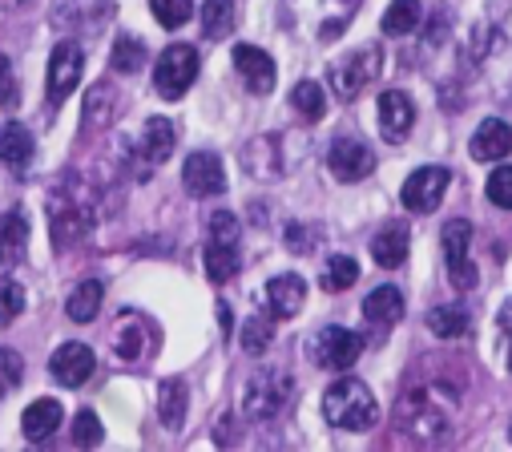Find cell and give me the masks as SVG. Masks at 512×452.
Segmentation results:
<instances>
[{"label": "cell", "mask_w": 512, "mask_h": 452, "mask_svg": "<svg viewBox=\"0 0 512 452\" xmlns=\"http://www.w3.org/2000/svg\"><path fill=\"white\" fill-rule=\"evenodd\" d=\"M456 392L444 384H412L396 404V428L412 444H436L452 432Z\"/></svg>", "instance_id": "obj_1"}, {"label": "cell", "mask_w": 512, "mask_h": 452, "mask_svg": "<svg viewBox=\"0 0 512 452\" xmlns=\"http://www.w3.org/2000/svg\"><path fill=\"white\" fill-rule=\"evenodd\" d=\"M93 226H97V190L77 182V178H65L61 186H53V194H49L53 243L57 247H73L93 231Z\"/></svg>", "instance_id": "obj_2"}, {"label": "cell", "mask_w": 512, "mask_h": 452, "mask_svg": "<svg viewBox=\"0 0 512 452\" xmlns=\"http://www.w3.org/2000/svg\"><path fill=\"white\" fill-rule=\"evenodd\" d=\"M363 0H283V17L291 25V33L331 45L343 37V29L355 21Z\"/></svg>", "instance_id": "obj_3"}, {"label": "cell", "mask_w": 512, "mask_h": 452, "mask_svg": "<svg viewBox=\"0 0 512 452\" xmlns=\"http://www.w3.org/2000/svg\"><path fill=\"white\" fill-rule=\"evenodd\" d=\"M323 416H327V424H335L343 432H367L379 420V404L363 380L343 376L323 392Z\"/></svg>", "instance_id": "obj_4"}, {"label": "cell", "mask_w": 512, "mask_h": 452, "mask_svg": "<svg viewBox=\"0 0 512 452\" xmlns=\"http://www.w3.org/2000/svg\"><path fill=\"white\" fill-rule=\"evenodd\" d=\"M291 396H295V380L287 372H279V368H263L259 376H250L246 388H242V416L254 420V424L275 420L287 408Z\"/></svg>", "instance_id": "obj_5"}, {"label": "cell", "mask_w": 512, "mask_h": 452, "mask_svg": "<svg viewBox=\"0 0 512 452\" xmlns=\"http://www.w3.org/2000/svg\"><path fill=\"white\" fill-rule=\"evenodd\" d=\"M295 142H303V138H291V134H263V138H254V142H246L242 146V170L250 174V178H263V182H275V178H283V174H291L295 170Z\"/></svg>", "instance_id": "obj_6"}, {"label": "cell", "mask_w": 512, "mask_h": 452, "mask_svg": "<svg viewBox=\"0 0 512 452\" xmlns=\"http://www.w3.org/2000/svg\"><path fill=\"white\" fill-rule=\"evenodd\" d=\"M109 344H113L117 360H125V364H146V360L158 352L162 335H158V327H154L150 315H142V311H121L117 323H113V331H109Z\"/></svg>", "instance_id": "obj_7"}, {"label": "cell", "mask_w": 512, "mask_h": 452, "mask_svg": "<svg viewBox=\"0 0 512 452\" xmlns=\"http://www.w3.org/2000/svg\"><path fill=\"white\" fill-rule=\"evenodd\" d=\"M379 69H383L379 45H363V49H355V53H347V57H339V61L331 65V73H327L331 93H335L339 101H355V97L379 77Z\"/></svg>", "instance_id": "obj_8"}, {"label": "cell", "mask_w": 512, "mask_h": 452, "mask_svg": "<svg viewBox=\"0 0 512 452\" xmlns=\"http://www.w3.org/2000/svg\"><path fill=\"white\" fill-rule=\"evenodd\" d=\"M198 73H202V57L194 53V45H170V49L158 57L154 89H158L166 101H178V97H186V89L198 81Z\"/></svg>", "instance_id": "obj_9"}, {"label": "cell", "mask_w": 512, "mask_h": 452, "mask_svg": "<svg viewBox=\"0 0 512 452\" xmlns=\"http://www.w3.org/2000/svg\"><path fill=\"white\" fill-rule=\"evenodd\" d=\"M174 146H178L174 122L170 118H150L146 130H142V138H138V146H134V158H138L134 178H150L158 166H166V158L174 154Z\"/></svg>", "instance_id": "obj_10"}, {"label": "cell", "mask_w": 512, "mask_h": 452, "mask_svg": "<svg viewBox=\"0 0 512 452\" xmlns=\"http://www.w3.org/2000/svg\"><path fill=\"white\" fill-rule=\"evenodd\" d=\"M359 356H363V335H355L351 327H323L315 335V364L327 372H347L355 368Z\"/></svg>", "instance_id": "obj_11"}, {"label": "cell", "mask_w": 512, "mask_h": 452, "mask_svg": "<svg viewBox=\"0 0 512 452\" xmlns=\"http://www.w3.org/2000/svg\"><path fill=\"white\" fill-rule=\"evenodd\" d=\"M468 243H472V226L464 218H452L444 226V263H448L452 287H460V291H472L476 279H480L476 275V263L468 259Z\"/></svg>", "instance_id": "obj_12"}, {"label": "cell", "mask_w": 512, "mask_h": 452, "mask_svg": "<svg viewBox=\"0 0 512 452\" xmlns=\"http://www.w3.org/2000/svg\"><path fill=\"white\" fill-rule=\"evenodd\" d=\"M448 182H452V174H448L444 166H420L416 174H408L400 198H404V206H408L412 214H432V210L444 202Z\"/></svg>", "instance_id": "obj_13"}, {"label": "cell", "mask_w": 512, "mask_h": 452, "mask_svg": "<svg viewBox=\"0 0 512 452\" xmlns=\"http://www.w3.org/2000/svg\"><path fill=\"white\" fill-rule=\"evenodd\" d=\"M327 170L339 182H363L375 170V154L363 138H335L327 150Z\"/></svg>", "instance_id": "obj_14"}, {"label": "cell", "mask_w": 512, "mask_h": 452, "mask_svg": "<svg viewBox=\"0 0 512 452\" xmlns=\"http://www.w3.org/2000/svg\"><path fill=\"white\" fill-rule=\"evenodd\" d=\"M412 126H416V101L404 89L379 93V134H383V142H392V146L408 142Z\"/></svg>", "instance_id": "obj_15"}, {"label": "cell", "mask_w": 512, "mask_h": 452, "mask_svg": "<svg viewBox=\"0 0 512 452\" xmlns=\"http://www.w3.org/2000/svg\"><path fill=\"white\" fill-rule=\"evenodd\" d=\"M81 69H85L81 45H77V41H61V45L53 49V57H49V101H53V105H61V101L77 89Z\"/></svg>", "instance_id": "obj_16"}, {"label": "cell", "mask_w": 512, "mask_h": 452, "mask_svg": "<svg viewBox=\"0 0 512 452\" xmlns=\"http://www.w3.org/2000/svg\"><path fill=\"white\" fill-rule=\"evenodd\" d=\"M234 73L242 77L246 93H254V97L275 89V61L259 45H234Z\"/></svg>", "instance_id": "obj_17"}, {"label": "cell", "mask_w": 512, "mask_h": 452, "mask_svg": "<svg viewBox=\"0 0 512 452\" xmlns=\"http://www.w3.org/2000/svg\"><path fill=\"white\" fill-rule=\"evenodd\" d=\"M182 182H186V190H190L194 198H214V194L226 190V166H222L214 154L198 150V154L186 158V166H182Z\"/></svg>", "instance_id": "obj_18"}, {"label": "cell", "mask_w": 512, "mask_h": 452, "mask_svg": "<svg viewBox=\"0 0 512 452\" xmlns=\"http://www.w3.org/2000/svg\"><path fill=\"white\" fill-rule=\"evenodd\" d=\"M29 251V218L25 210H5L0 214V275H9L25 263Z\"/></svg>", "instance_id": "obj_19"}, {"label": "cell", "mask_w": 512, "mask_h": 452, "mask_svg": "<svg viewBox=\"0 0 512 452\" xmlns=\"http://www.w3.org/2000/svg\"><path fill=\"white\" fill-rule=\"evenodd\" d=\"M93 368H97V360H93V352H89L85 344H61V348L49 356V372H53V380L65 384V388H81V384L93 376Z\"/></svg>", "instance_id": "obj_20"}, {"label": "cell", "mask_w": 512, "mask_h": 452, "mask_svg": "<svg viewBox=\"0 0 512 452\" xmlns=\"http://www.w3.org/2000/svg\"><path fill=\"white\" fill-rule=\"evenodd\" d=\"M468 150H472L476 162H500V158H508V154H512V126L500 122V118L480 122Z\"/></svg>", "instance_id": "obj_21"}, {"label": "cell", "mask_w": 512, "mask_h": 452, "mask_svg": "<svg viewBox=\"0 0 512 452\" xmlns=\"http://www.w3.org/2000/svg\"><path fill=\"white\" fill-rule=\"evenodd\" d=\"M303 303H307V283H303V275H275V279L267 283V307H271L275 319L299 315Z\"/></svg>", "instance_id": "obj_22"}, {"label": "cell", "mask_w": 512, "mask_h": 452, "mask_svg": "<svg viewBox=\"0 0 512 452\" xmlns=\"http://www.w3.org/2000/svg\"><path fill=\"white\" fill-rule=\"evenodd\" d=\"M408 247H412L408 226H404V222H388V226H383V231L371 239V259H375L379 267L396 271V267H404V259H408Z\"/></svg>", "instance_id": "obj_23"}, {"label": "cell", "mask_w": 512, "mask_h": 452, "mask_svg": "<svg viewBox=\"0 0 512 452\" xmlns=\"http://www.w3.org/2000/svg\"><path fill=\"white\" fill-rule=\"evenodd\" d=\"M33 134L21 126V122H9L0 126V162H5L13 174H25L29 162H33Z\"/></svg>", "instance_id": "obj_24"}, {"label": "cell", "mask_w": 512, "mask_h": 452, "mask_svg": "<svg viewBox=\"0 0 512 452\" xmlns=\"http://www.w3.org/2000/svg\"><path fill=\"white\" fill-rule=\"evenodd\" d=\"M363 319L375 323V327H396L404 319V295L400 287H375L367 299H363Z\"/></svg>", "instance_id": "obj_25"}, {"label": "cell", "mask_w": 512, "mask_h": 452, "mask_svg": "<svg viewBox=\"0 0 512 452\" xmlns=\"http://www.w3.org/2000/svg\"><path fill=\"white\" fill-rule=\"evenodd\" d=\"M61 404L57 400H33L29 408H25V420H21V428H25V436L33 440V444H45L49 436H57V428H61Z\"/></svg>", "instance_id": "obj_26"}, {"label": "cell", "mask_w": 512, "mask_h": 452, "mask_svg": "<svg viewBox=\"0 0 512 452\" xmlns=\"http://www.w3.org/2000/svg\"><path fill=\"white\" fill-rule=\"evenodd\" d=\"M101 299H105V287H101L97 279H85V283H77L73 295L65 299V315H69L73 323H93L97 311H101Z\"/></svg>", "instance_id": "obj_27"}, {"label": "cell", "mask_w": 512, "mask_h": 452, "mask_svg": "<svg viewBox=\"0 0 512 452\" xmlns=\"http://www.w3.org/2000/svg\"><path fill=\"white\" fill-rule=\"evenodd\" d=\"M186 404H190V388L182 380H166L158 392V416L170 432H178L186 424Z\"/></svg>", "instance_id": "obj_28"}, {"label": "cell", "mask_w": 512, "mask_h": 452, "mask_svg": "<svg viewBox=\"0 0 512 452\" xmlns=\"http://www.w3.org/2000/svg\"><path fill=\"white\" fill-rule=\"evenodd\" d=\"M412 29H420V0H392L388 13H383V33L408 37Z\"/></svg>", "instance_id": "obj_29"}, {"label": "cell", "mask_w": 512, "mask_h": 452, "mask_svg": "<svg viewBox=\"0 0 512 452\" xmlns=\"http://www.w3.org/2000/svg\"><path fill=\"white\" fill-rule=\"evenodd\" d=\"M206 275L210 283H230L238 275V247H222V243H206Z\"/></svg>", "instance_id": "obj_30"}, {"label": "cell", "mask_w": 512, "mask_h": 452, "mask_svg": "<svg viewBox=\"0 0 512 452\" xmlns=\"http://www.w3.org/2000/svg\"><path fill=\"white\" fill-rule=\"evenodd\" d=\"M234 29V0H206L202 5V33L210 41H222Z\"/></svg>", "instance_id": "obj_31"}, {"label": "cell", "mask_w": 512, "mask_h": 452, "mask_svg": "<svg viewBox=\"0 0 512 452\" xmlns=\"http://www.w3.org/2000/svg\"><path fill=\"white\" fill-rule=\"evenodd\" d=\"M355 279H359V263H355L351 255H331V259L323 263V287H327L331 295L355 287Z\"/></svg>", "instance_id": "obj_32"}, {"label": "cell", "mask_w": 512, "mask_h": 452, "mask_svg": "<svg viewBox=\"0 0 512 452\" xmlns=\"http://www.w3.org/2000/svg\"><path fill=\"white\" fill-rule=\"evenodd\" d=\"M428 331L440 335V339H460V335H468V311H460V307H432L428 311Z\"/></svg>", "instance_id": "obj_33"}, {"label": "cell", "mask_w": 512, "mask_h": 452, "mask_svg": "<svg viewBox=\"0 0 512 452\" xmlns=\"http://www.w3.org/2000/svg\"><path fill=\"white\" fill-rule=\"evenodd\" d=\"M113 69L117 73H138L146 61H150V53H146V41L142 37H117V45H113Z\"/></svg>", "instance_id": "obj_34"}, {"label": "cell", "mask_w": 512, "mask_h": 452, "mask_svg": "<svg viewBox=\"0 0 512 452\" xmlns=\"http://www.w3.org/2000/svg\"><path fill=\"white\" fill-rule=\"evenodd\" d=\"M291 105L303 113L307 122H319L323 113H327V97H323V85L319 81H299L291 89Z\"/></svg>", "instance_id": "obj_35"}, {"label": "cell", "mask_w": 512, "mask_h": 452, "mask_svg": "<svg viewBox=\"0 0 512 452\" xmlns=\"http://www.w3.org/2000/svg\"><path fill=\"white\" fill-rule=\"evenodd\" d=\"M271 339H275V319H267V315L246 319V327H242V352L259 356V352L271 348Z\"/></svg>", "instance_id": "obj_36"}, {"label": "cell", "mask_w": 512, "mask_h": 452, "mask_svg": "<svg viewBox=\"0 0 512 452\" xmlns=\"http://www.w3.org/2000/svg\"><path fill=\"white\" fill-rule=\"evenodd\" d=\"M113 105H117V93H113V85L97 81V85L89 89V97H85V122H89L93 113H97V126H93V130L109 126V118H113Z\"/></svg>", "instance_id": "obj_37"}, {"label": "cell", "mask_w": 512, "mask_h": 452, "mask_svg": "<svg viewBox=\"0 0 512 452\" xmlns=\"http://www.w3.org/2000/svg\"><path fill=\"white\" fill-rule=\"evenodd\" d=\"M101 436H105V428H101L97 412H93V408H81V412H77V420H73V432H69L73 448H97V444H101Z\"/></svg>", "instance_id": "obj_38"}, {"label": "cell", "mask_w": 512, "mask_h": 452, "mask_svg": "<svg viewBox=\"0 0 512 452\" xmlns=\"http://www.w3.org/2000/svg\"><path fill=\"white\" fill-rule=\"evenodd\" d=\"M21 311H25V287L0 275V327L17 323V319H21Z\"/></svg>", "instance_id": "obj_39"}, {"label": "cell", "mask_w": 512, "mask_h": 452, "mask_svg": "<svg viewBox=\"0 0 512 452\" xmlns=\"http://www.w3.org/2000/svg\"><path fill=\"white\" fill-rule=\"evenodd\" d=\"M21 380H25V360H21V352L0 348V400L13 396Z\"/></svg>", "instance_id": "obj_40"}, {"label": "cell", "mask_w": 512, "mask_h": 452, "mask_svg": "<svg viewBox=\"0 0 512 452\" xmlns=\"http://www.w3.org/2000/svg\"><path fill=\"white\" fill-rule=\"evenodd\" d=\"M238 239H242V226H238V218H234L230 210H214V214H210V239H206V243L238 247Z\"/></svg>", "instance_id": "obj_41"}, {"label": "cell", "mask_w": 512, "mask_h": 452, "mask_svg": "<svg viewBox=\"0 0 512 452\" xmlns=\"http://www.w3.org/2000/svg\"><path fill=\"white\" fill-rule=\"evenodd\" d=\"M150 9L166 29H182L194 13V0H150Z\"/></svg>", "instance_id": "obj_42"}, {"label": "cell", "mask_w": 512, "mask_h": 452, "mask_svg": "<svg viewBox=\"0 0 512 452\" xmlns=\"http://www.w3.org/2000/svg\"><path fill=\"white\" fill-rule=\"evenodd\" d=\"M319 226H311V222H291L287 226V235H283V243L291 247V255H311L315 247H319Z\"/></svg>", "instance_id": "obj_43"}, {"label": "cell", "mask_w": 512, "mask_h": 452, "mask_svg": "<svg viewBox=\"0 0 512 452\" xmlns=\"http://www.w3.org/2000/svg\"><path fill=\"white\" fill-rule=\"evenodd\" d=\"M488 202L500 210H512V166H496L488 178Z\"/></svg>", "instance_id": "obj_44"}, {"label": "cell", "mask_w": 512, "mask_h": 452, "mask_svg": "<svg viewBox=\"0 0 512 452\" xmlns=\"http://www.w3.org/2000/svg\"><path fill=\"white\" fill-rule=\"evenodd\" d=\"M0 105H17V73L5 53H0Z\"/></svg>", "instance_id": "obj_45"}, {"label": "cell", "mask_w": 512, "mask_h": 452, "mask_svg": "<svg viewBox=\"0 0 512 452\" xmlns=\"http://www.w3.org/2000/svg\"><path fill=\"white\" fill-rule=\"evenodd\" d=\"M500 327L508 331V368H512V303L500 311Z\"/></svg>", "instance_id": "obj_46"}, {"label": "cell", "mask_w": 512, "mask_h": 452, "mask_svg": "<svg viewBox=\"0 0 512 452\" xmlns=\"http://www.w3.org/2000/svg\"><path fill=\"white\" fill-rule=\"evenodd\" d=\"M218 323H222V335H230V327H234L230 323V307H218Z\"/></svg>", "instance_id": "obj_47"}, {"label": "cell", "mask_w": 512, "mask_h": 452, "mask_svg": "<svg viewBox=\"0 0 512 452\" xmlns=\"http://www.w3.org/2000/svg\"><path fill=\"white\" fill-rule=\"evenodd\" d=\"M508 440H512V424H508Z\"/></svg>", "instance_id": "obj_48"}, {"label": "cell", "mask_w": 512, "mask_h": 452, "mask_svg": "<svg viewBox=\"0 0 512 452\" xmlns=\"http://www.w3.org/2000/svg\"><path fill=\"white\" fill-rule=\"evenodd\" d=\"M13 5H25V0H13Z\"/></svg>", "instance_id": "obj_49"}]
</instances>
